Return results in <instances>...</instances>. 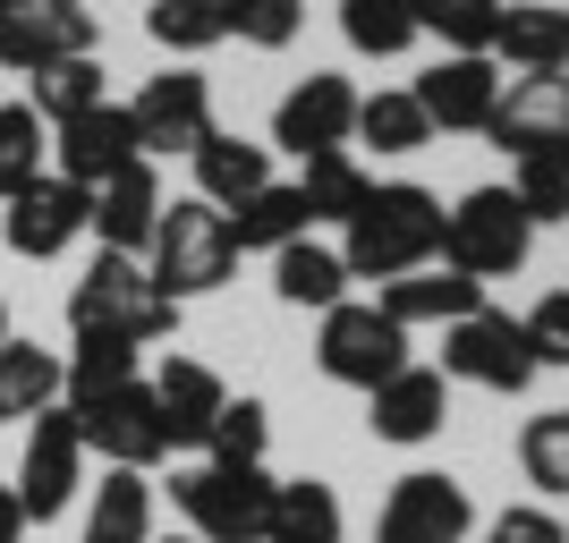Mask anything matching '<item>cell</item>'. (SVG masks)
<instances>
[{"instance_id": "e575fe53", "label": "cell", "mask_w": 569, "mask_h": 543, "mask_svg": "<svg viewBox=\"0 0 569 543\" xmlns=\"http://www.w3.org/2000/svg\"><path fill=\"white\" fill-rule=\"evenodd\" d=\"M357 137L375 153H426L433 119L417 111V94H357Z\"/></svg>"}, {"instance_id": "d590c367", "label": "cell", "mask_w": 569, "mask_h": 543, "mask_svg": "<svg viewBox=\"0 0 569 543\" xmlns=\"http://www.w3.org/2000/svg\"><path fill=\"white\" fill-rule=\"evenodd\" d=\"M408 9H417V34H442L451 51H493L510 0H408Z\"/></svg>"}, {"instance_id": "5bb4252c", "label": "cell", "mask_w": 569, "mask_h": 543, "mask_svg": "<svg viewBox=\"0 0 569 543\" xmlns=\"http://www.w3.org/2000/svg\"><path fill=\"white\" fill-rule=\"evenodd\" d=\"M349 137H357V86H349V77H332V69H315L307 86H289L281 111H272V144L298 153V162L340 153Z\"/></svg>"}, {"instance_id": "ee69618b", "label": "cell", "mask_w": 569, "mask_h": 543, "mask_svg": "<svg viewBox=\"0 0 569 543\" xmlns=\"http://www.w3.org/2000/svg\"><path fill=\"white\" fill-rule=\"evenodd\" d=\"M9 340H18V331H9V306H0V349H9Z\"/></svg>"}, {"instance_id": "8d00e7d4", "label": "cell", "mask_w": 569, "mask_h": 543, "mask_svg": "<svg viewBox=\"0 0 569 543\" xmlns=\"http://www.w3.org/2000/svg\"><path fill=\"white\" fill-rule=\"evenodd\" d=\"M263 442H272V408L263 400H221L213 433H204V459H213V467H263Z\"/></svg>"}, {"instance_id": "e0dca14e", "label": "cell", "mask_w": 569, "mask_h": 543, "mask_svg": "<svg viewBox=\"0 0 569 543\" xmlns=\"http://www.w3.org/2000/svg\"><path fill=\"white\" fill-rule=\"evenodd\" d=\"M86 204H94V213H86V230H94L111 255H144V247H153V221H162L170 195H162V170L137 153V162L111 170L102 188H86Z\"/></svg>"}, {"instance_id": "4dcf8cb0", "label": "cell", "mask_w": 569, "mask_h": 543, "mask_svg": "<svg viewBox=\"0 0 569 543\" xmlns=\"http://www.w3.org/2000/svg\"><path fill=\"white\" fill-rule=\"evenodd\" d=\"M26 86H34L26 102H34L43 128H69V119H86L94 102H111V94H102V60H94V51H86V60H60V69H34Z\"/></svg>"}, {"instance_id": "74e56055", "label": "cell", "mask_w": 569, "mask_h": 543, "mask_svg": "<svg viewBox=\"0 0 569 543\" xmlns=\"http://www.w3.org/2000/svg\"><path fill=\"white\" fill-rule=\"evenodd\" d=\"M221 9H230V34L256 51H289L307 26V0H221Z\"/></svg>"}, {"instance_id": "ffe728a7", "label": "cell", "mask_w": 569, "mask_h": 543, "mask_svg": "<svg viewBox=\"0 0 569 543\" xmlns=\"http://www.w3.org/2000/svg\"><path fill=\"white\" fill-rule=\"evenodd\" d=\"M221 400H230V382H221L204 356H162V374H153V408H162L170 450H204Z\"/></svg>"}, {"instance_id": "f546056e", "label": "cell", "mask_w": 569, "mask_h": 543, "mask_svg": "<svg viewBox=\"0 0 569 543\" xmlns=\"http://www.w3.org/2000/svg\"><path fill=\"white\" fill-rule=\"evenodd\" d=\"M298 195H307L315 221H340L349 230L357 213H366V195H375V179L357 170V153L340 144V153H315V162H298Z\"/></svg>"}, {"instance_id": "30bf717a", "label": "cell", "mask_w": 569, "mask_h": 543, "mask_svg": "<svg viewBox=\"0 0 569 543\" xmlns=\"http://www.w3.org/2000/svg\"><path fill=\"white\" fill-rule=\"evenodd\" d=\"M468 526H476V501H468L459 475L408 467L400 484H391V501H382L375 543H468Z\"/></svg>"}, {"instance_id": "2e32d148", "label": "cell", "mask_w": 569, "mask_h": 543, "mask_svg": "<svg viewBox=\"0 0 569 543\" xmlns=\"http://www.w3.org/2000/svg\"><path fill=\"white\" fill-rule=\"evenodd\" d=\"M366 425H375V442H433V433L451 425V374L442 365H400L391 382H375L366 391Z\"/></svg>"}, {"instance_id": "1f68e13d", "label": "cell", "mask_w": 569, "mask_h": 543, "mask_svg": "<svg viewBox=\"0 0 569 543\" xmlns=\"http://www.w3.org/2000/svg\"><path fill=\"white\" fill-rule=\"evenodd\" d=\"M144 34L188 60V51L230 43V9H221V0H153V9H144Z\"/></svg>"}, {"instance_id": "ba28073f", "label": "cell", "mask_w": 569, "mask_h": 543, "mask_svg": "<svg viewBox=\"0 0 569 543\" xmlns=\"http://www.w3.org/2000/svg\"><path fill=\"white\" fill-rule=\"evenodd\" d=\"M315 365H323L332 382H349V391H375V382H391V374L408 365V331L391 323L382 306H357V298H340V306L323 314Z\"/></svg>"}, {"instance_id": "603a6c76", "label": "cell", "mask_w": 569, "mask_h": 543, "mask_svg": "<svg viewBox=\"0 0 569 543\" xmlns=\"http://www.w3.org/2000/svg\"><path fill=\"white\" fill-rule=\"evenodd\" d=\"M485 306V281H468V272H451V263H426V272H408V281L382 289V314L400 331L417 323H459V314Z\"/></svg>"}, {"instance_id": "b9f144b4", "label": "cell", "mask_w": 569, "mask_h": 543, "mask_svg": "<svg viewBox=\"0 0 569 543\" xmlns=\"http://www.w3.org/2000/svg\"><path fill=\"white\" fill-rule=\"evenodd\" d=\"M485 543H569V526L552 519V510H527L519 501V510H501V519L485 526Z\"/></svg>"}, {"instance_id": "7c38bea8", "label": "cell", "mask_w": 569, "mask_h": 543, "mask_svg": "<svg viewBox=\"0 0 569 543\" xmlns=\"http://www.w3.org/2000/svg\"><path fill=\"white\" fill-rule=\"evenodd\" d=\"M408 94H417V111H426L442 137H485V128H493V102H501V69H493V51H451V60H433Z\"/></svg>"}, {"instance_id": "ab89813d", "label": "cell", "mask_w": 569, "mask_h": 543, "mask_svg": "<svg viewBox=\"0 0 569 543\" xmlns=\"http://www.w3.org/2000/svg\"><path fill=\"white\" fill-rule=\"evenodd\" d=\"M519 467H527V484L569 493V416H527V433H519Z\"/></svg>"}, {"instance_id": "484cf974", "label": "cell", "mask_w": 569, "mask_h": 543, "mask_svg": "<svg viewBox=\"0 0 569 543\" xmlns=\"http://www.w3.org/2000/svg\"><path fill=\"white\" fill-rule=\"evenodd\" d=\"M272 298H281V306H315V314H332L340 298H349V263H340L332 247L298 238V247H281V255H272Z\"/></svg>"}, {"instance_id": "4fadbf2b", "label": "cell", "mask_w": 569, "mask_h": 543, "mask_svg": "<svg viewBox=\"0 0 569 543\" xmlns=\"http://www.w3.org/2000/svg\"><path fill=\"white\" fill-rule=\"evenodd\" d=\"M86 188H69L60 170H43L34 188H18L9 195V213H0V238H9V255H26V263H51V255H69L77 238H86Z\"/></svg>"}, {"instance_id": "cb8c5ba5", "label": "cell", "mask_w": 569, "mask_h": 543, "mask_svg": "<svg viewBox=\"0 0 569 543\" xmlns=\"http://www.w3.org/2000/svg\"><path fill=\"white\" fill-rule=\"evenodd\" d=\"M307 230H315L307 195L281 188V179H272V188H256V195L230 213V247H238V255H281V247H298Z\"/></svg>"}, {"instance_id": "7a4b0ae2", "label": "cell", "mask_w": 569, "mask_h": 543, "mask_svg": "<svg viewBox=\"0 0 569 543\" xmlns=\"http://www.w3.org/2000/svg\"><path fill=\"white\" fill-rule=\"evenodd\" d=\"M69 331H77V340H128V349H153V340L179 331V298L153 289L144 255H111V247H102V255L77 272V289H69Z\"/></svg>"}, {"instance_id": "3957f363", "label": "cell", "mask_w": 569, "mask_h": 543, "mask_svg": "<svg viewBox=\"0 0 569 543\" xmlns=\"http://www.w3.org/2000/svg\"><path fill=\"white\" fill-rule=\"evenodd\" d=\"M144 272H153V289L162 298H213L221 281L238 272V247H230V213H213L204 195H179V204H162V221H153V247H144Z\"/></svg>"}, {"instance_id": "60d3db41", "label": "cell", "mask_w": 569, "mask_h": 543, "mask_svg": "<svg viewBox=\"0 0 569 543\" xmlns=\"http://www.w3.org/2000/svg\"><path fill=\"white\" fill-rule=\"evenodd\" d=\"M519 323H527V349H536V365H569V289L536 298V314H519Z\"/></svg>"}, {"instance_id": "f35d334b", "label": "cell", "mask_w": 569, "mask_h": 543, "mask_svg": "<svg viewBox=\"0 0 569 543\" xmlns=\"http://www.w3.org/2000/svg\"><path fill=\"white\" fill-rule=\"evenodd\" d=\"M527 204V221H569V153L552 144V153H519V188H510Z\"/></svg>"}, {"instance_id": "4316f807", "label": "cell", "mask_w": 569, "mask_h": 543, "mask_svg": "<svg viewBox=\"0 0 569 543\" xmlns=\"http://www.w3.org/2000/svg\"><path fill=\"white\" fill-rule=\"evenodd\" d=\"M128 382H137V349H128V340H77V349L60 356V408H69V416H86L94 400L128 391Z\"/></svg>"}, {"instance_id": "5b68a950", "label": "cell", "mask_w": 569, "mask_h": 543, "mask_svg": "<svg viewBox=\"0 0 569 543\" xmlns=\"http://www.w3.org/2000/svg\"><path fill=\"white\" fill-rule=\"evenodd\" d=\"M272 475L263 467H188L170 475V501H179V519H188L196 543H263V519H272Z\"/></svg>"}, {"instance_id": "7dc6e473", "label": "cell", "mask_w": 569, "mask_h": 543, "mask_svg": "<svg viewBox=\"0 0 569 543\" xmlns=\"http://www.w3.org/2000/svg\"><path fill=\"white\" fill-rule=\"evenodd\" d=\"M561 153H569V144H561Z\"/></svg>"}, {"instance_id": "836d02e7", "label": "cell", "mask_w": 569, "mask_h": 543, "mask_svg": "<svg viewBox=\"0 0 569 543\" xmlns=\"http://www.w3.org/2000/svg\"><path fill=\"white\" fill-rule=\"evenodd\" d=\"M43 153H51V128L34 119V102H0V204L43 179Z\"/></svg>"}, {"instance_id": "7402d4cb", "label": "cell", "mask_w": 569, "mask_h": 543, "mask_svg": "<svg viewBox=\"0 0 569 543\" xmlns=\"http://www.w3.org/2000/svg\"><path fill=\"white\" fill-rule=\"evenodd\" d=\"M493 60H510L519 77H561L569 69V9H552V0H519V9H501Z\"/></svg>"}, {"instance_id": "c3c4849f", "label": "cell", "mask_w": 569, "mask_h": 543, "mask_svg": "<svg viewBox=\"0 0 569 543\" xmlns=\"http://www.w3.org/2000/svg\"><path fill=\"white\" fill-rule=\"evenodd\" d=\"M561 416H569V408H561Z\"/></svg>"}, {"instance_id": "8992f818", "label": "cell", "mask_w": 569, "mask_h": 543, "mask_svg": "<svg viewBox=\"0 0 569 543\" xmlns=\"http://www.w3.org/2000/svg\"><path fill=\"white\" fill-rule=\"evenodd\" d=\"M442 374L476 382V391H501V400H519L545 365H536V349H527V323H519V314L476 306V314H459V323H442Z\"/></svg>"}, {"instance_id": "f1b7e54d", "label": "cell", "mask_w": 569, "mask_h": 543, "mask_svg": "<svg viewBox=\"0 0 569 543\" xmlns=\"http://www.w3.org/2000/svg\"><path fill=\"white\" fill-rule=\"evenodd\" d=\"M263 543H340V493L323 475H289L281 493H272Z\"/></svg>"}, {"instance_id": "9a60e30c", "label": "cell", "mask_w": 569, "mask_h": 543, "mask_svg": "<svg viewBox=\"0 0 569 543\" xmlns=\"http://www.w3.org/2000/svg\"><path fill=\"white\" fill-rule=\"evenodd\" d=\"M77 433H86V459L102 450V467H153L170 450V433H162V408H153V382H128V391H111V400H94L86 416H77Z\"/></svg>"}, {"instance_id": "7bdbcfd3", "label": "cell", "mask_w": 569, "mask_h": 543, "mask_svg": "<svg viewBox=\"0 0 569 543\" xmlns=\"http://www.w3.org/2000/svg\"><path fill=\"white\" fill-rule=\"evenodd\" d=\"M26 535V510H18V493H0V543H18Z\"/></svg>"}, {"instance_id": "d6986e66", "label": "cell", "mask_w": 569, "mask_h": 543, "mask_svg": "<svg viewBox=\"0 0 569 543\" xmlns=\"http://www.w3.org/2000/svg\"><path fill=\"white\" fill-rule=\"evenodd\" d=\"M485 137L501 153H552V144H569V77H519V86H501Z\"/></svg>"}, {"instance_id": "8fae6325", "label": "cell", "mask_w": 569, "mask_h": 543, "mask_svg": "<svg viewBox=\"0 0 569 543\" xmlns=\"http://www.w3.org/2000/svg\"><path fill=\"white\" fill-rule=\"evenodd\" d=\"M128 119H137L144 162H153V153H196V144L213 137V77H196V69L144 77V94L128 102Z\"/></svg>"}, {"instance_id": "ac0fdd59", "label": "cell", "mask_w": 569, "mask_h": 543, "mask_svg": "<svg viewBox=\"0 0 569 543\" xmlns=\"http://www.w3.org/2000/svg\"><path fill=\"white\" fill-rule=\"evenodd\" d=\"M144 144H137V119H128V102H94L86 119H69V128H51V162H60V179L69 188H102L111 170H128Z\"/></svg>"}, {"instance_id": "f6af8a7d", "label": "cell", "mask_w": 569, "mask_h": 543, "mask_svg": "<svg viewBox=\"0 0 569 543\" xmlns=\"http://www.w3.org/2000/svg\"><path fill=\"white\" fill-rule=\"evenodd\" d=\"M170 543H196V535H170Z\"/></svg>"}, {"instance_id": "6da1fadb", "label": "cell", "mask_w": 569, "mask_h": 543, "mask_svg": "<svg viewBox=\"0 0 569 543\" xmlns=\"http://www.w3.org/2000/svg\"><path fill=\"white\" fill-rule=\"evenodd\" d=\"M433 255H442V195L417 188V179H391V188L366 195V213L349 221V247H340L349 281H382V289L426 272Z\"/></svg>"}, {"instance_id": "44dd1931", "label": "cell", "mask_w": 569, "mask_h": 543, "mask_svg": "<svg viewBox=\"0 0 569 543\" xmlns=\"http://www.w3.org/2000/svg\"><path fill=\"white\" fill-rule=\"evenodd\" d=\"M188 162H196V195H204L213 213H238L256 188H272V144L230 137V128H213V137L196 144Z\"/></svg>"}, {"instance_id": "83f0119b", "label": "cell", "mask_w": 569, "mask_h": 543, "mask_svg": "<svg viewBox=\"0 0 569 543\" xmlns=\"http://www.w3.org/2000/svg\"><path fill=\"white\" fill-rule=\"evenodd\" d=\"M43 408H60V356L34 340L0 349V425H34Z\"/></svg>"}, {"instance_id": "d4e9b609", "label": "cell", "mask_w": 569, "mask_h": 543, "mask_svg": "<svg viewBox=\"0 0 569 543\" xmlns=\"http://www.w3.org/2000/svg\"><path fill=\"white\" fill-rule=\"evenodd\" d=\"M77 543H153V484L137 467H111L86 501V535Z\"/></svg>"}, {"instance_id": "9c48e42d", "label": "cell", "mask_w": 569, "mask_h": 543, "mask_svg": "<svg viewBox=\"0 0 569 543\" xmlns=\"http://www.w3.org/2000/svg\"><path fill=\"white\" fill-rule=\"evenodd\" d=\"M77 484H86V433H77L69 408H43V416L26 425V459H18V510H26V526H51L77 501Z\"/></svg>"}, {"instance_id": "d6a6232c", "label": "cell", "mask_w": 569, "mask_h": 543, "mask_svg": "<svg viewBox=\"0 0 569 543\" xmlns=\"http://www.w3.org/2000/svg\"><path fill=\"white\" fill-rule=\"evenodd\" d=\"M340 34H349V51H366V60H400V51L417 43V9H408V0H340Z\"/></svg>"}, {"instance_id": "52a82bcc", "label": "cell", "mask_w": 569, "mask_h": 543, "mask_svg": "<svg viewBox=\"0 0 569 543\" xmlns=\"http://www.w3.org/2000/svg\"><path fill=\"white\" fill-rule=\"evenodd\" d=\"M102 43V18L86 0H9L0 9V69H60V60H86Z\"/></svg>"}, {"instance_id": "277c9868", "label": "cell", "mask_w": 569, "mask_h": 543, "mask_svg": "<svg viewBox=\"0 0 569 543\" xmlns=\"http://www.w3.org/2000/svg\"><path fill=\"white\" fill-rule=\"evenodd\" d=\"M527 247H536V221L510 188H468L442 213V263L468 272V281H510L527 263Z\"/></svg>"}, {"instance_id": "bcb514c9", "label": "cell", "mask_w": 569, "mask_h": 543, "mask_svg": "<svg viewBox=\"0 0 569 543\" xmlns=\"http://www.w3.org/2000/svg\"><path fill=\"white\" fill-rule=\"evenodd\" d=\"M0 9H9V0H0Z\"/></svg>"}]
</instances>
